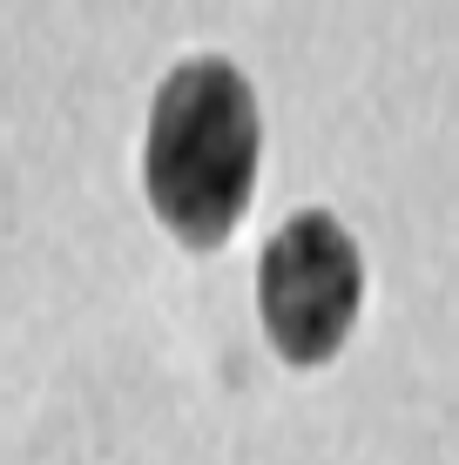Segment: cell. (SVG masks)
Wrapping results in <instances>:
<instances>
[{
	"label": "cell",
	"instance_id": "obj_1",
	"mask_svg": "<svg viewBox=\"0 0 459 465\" xmlns=\"http://www.w3.org/2000/svg\"><path fill=\"white\" fill-rule=\"evenodd\" d=\"M264 115L257 88L224 54H196L169 68L149 102L142 135V189L149 210L183 250H224L257 196Z\"/></svg>",
	"mask_w": 459,
	"mask_h": 465
},
{
	"label": "cell",
	"instance_id": "obj_2",
	"mask_svg": "<svg viewBox=\"0 0 459 465\" xmlns=\"http://www.w3.org/2000/svg\"><path fill=\"white\" fill-rule=\"evenodd\" d=\"M365 311V256L331 210H297L257 256V317L291 371H318L344 351Z\"/></svg>",
	"mask_w": 459,
	"mask_h": 465
}]
</instances>
